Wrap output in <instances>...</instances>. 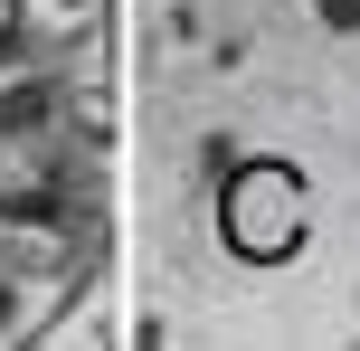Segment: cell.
Instances as JSON below:
<instances>
[{
  "instance_id": "cell-1",
  "label": "cell",
  "mask_w": 360,
  "mask_h": 351,
  "mask_svg": "<svg viewBox=\"0 0 360 351\" xmlns=\"http://www.w3.org/2000/svg\"><path fill=\"white\" fill-rule=\"evenodd\" d=\"M209 219H218V247L237 266H294L313 238V181L285 152H237L209 190Z\"/></svg>"
},
{
  "instance_id": "cell-2",
  "label": "cell",
  "mask_w": 360,
  "mask_h": 351,
  "mask_svg": "<svg viewBox=\"0 0 360 351\" xmlns=\"http://www.w3.org/2000/svg\"><path fill=\"white\" fill-rule=\"evenodd\" d=\"M19 19H29V48H76L105 19V0H19Z\"/></svg>"
},
{
  "instance_id": "cell-3",
  "label": "cell",
  "mask_w": 360,
  "mask_h": 351,
  "mask_svg": "<svg viewBox=\"0 0 360 351\" xmlns=\"http://www.w3.org/2000/svg\"><path fill=\"white\" fill-rule=\"evenodd\" d=\"M19 48H29V19H19V0H0V67H10Z\"/></svg>"
},
{
  "instance_id": "cell-4",
  "label": "cell",
  "mask_w": 360,
  "mask_h": 351,
  "mask_svg": "<svg viewBox=\"0 0 360 351\" xmlns=\"http://www.w3.org/2000/svg\"><path fill=\"white\" fill-rule=\"evenodd\" d=\"M323 10V29H360V0H313Z\"/></svg>"
},
{
  "instance_id": "cell-5",
  "label": "cell",
  "mask_w": 360,
  "mask_h": 351,
  "mask_svg": "<svg viewBox=\"0 0 360 351\" xmlns=\"http://www.w3.org/2000/svg\"><path fill=\"white\" fill-rule=\"evenodd\" d=\"M19 333V295H10V276H0V342Z\"/></svg>"
}]
</instances>
